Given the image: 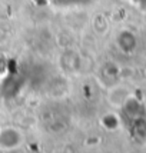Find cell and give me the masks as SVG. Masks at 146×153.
<instances>
[{
  "label": "cell",
  "mask_w": 146,
  "mask_h": 153,
  "mask_svg": "<svg viewBox=\"0 0 146 153\" xmlns=\"http://www.w3.org/2000/svg\"><path fill=\"white\" fill-rule=\"evenodd\" d=\"M25 136L19 129L12 126L0 129V149L3 150H14L23 145Z\"/></svg>",
  "instance_id": "6da1fadb"
},
{
  "label": "cell",
  "mask_w": 146,
  "mask_h": 153,
  "mask_svg": "<svg viewBox=\"0 0 146 153\" xmlns=\"http://www.w3.org/2000/svg\"><path fill=\"white\" fill-rule=\"evenodd\" d=\"M118 45L123 52H130L135 47V36L129 32H123L118 37Z\"/></svg>",
  "instance_id": "7a4b0ae2"
},
{
  "label": "cell",
  "mask_w": 146,
  "mask_h": 153,
  "mask_svg": "<svg viewBox=\"0 0 146 153\" xmlns=\"http://www.w3.org/2000/svg\"><path fill=\"white\" fill-rule=\"evenodd\" d=\"M59 3H66V4H79V3H83V1H87V0H57Z\"/></svg>",
  "instance_id": "3957f363"
}]
</instances>
